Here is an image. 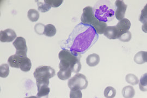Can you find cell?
Wrapping results in <instances>:
<instances>
[{"label":"cell","mask_w":147,"mask_h":98,"mask_svg":"<svg viewBox=\"0 0 147 98\" xmlns=\"http://www.w3.org/2000/svg\"><path fill=\"white\" fill-rule=\"evenodd\" d=\"M99 39V35L92 26L80 23L75 27L64 44V48L75 55L87 51Z\"/></svg>","instance_id":"1"},{"label":"cell","mask_w":147,"mask_h":98,"mask_svg":"<svg viewBox=\"0 0 147 98\" xmlns=\"http://www.w3.org/2000/svg\"><path fill=\"white\" fill-rule=\"evenodd\" d=\"M58 57L60 60L59 69H70L72 72L75 73H78L80 71L81 55H75L68 50L63 49L59 52Z\"/></svg>","instance_id":"2"},{"label":"cell","mask_w":147,"mask_h":98,"mask_svg":"<svg viewBox=\"0 0 147 98\" xmlns=\"http://www.w3.org/2000/svg\"><path fill=\"white\" fill-rule=\"evenodd\" d=\"M94 16L99 20L109 22L115 17V7L110 1H98L93 8Z\"/></svg>","instance_id":"3"},{"label":"cell","mask_w":147,"mask_h":98,"mask_svg":"<svg viewBox=\"0 0 147 98\" xmlns=\"http://www.w3.org/2000/svg\"><path fill=\"white\" fill-rule=\"evenodd\" d=\"M36 81H49V79L55 75V70L50 66L37 68L33 73Z\"/></svg>","instance_id":"4"},{"label":"cell","mask_w":147,"mask_h":98,"mask_svg":"<svg viewBox=\"0 0 147 98\" xmlns=\"http://www.w3.org/2000/svg\"><path fill=\"white\" fill-rule=\"evenodd\" d=\"M88 81L86 76L78 73L69 80L68 86L71 90H83L87 87Z\"/></svg>","instance_id":"5"},{"label":"cell","mask_w":147,"mask_h":98,"mask_svg":"<svg viewBox=\"0 0 147 98\" xmlns=\"http://www.w3.org/2000/svg\"><path fill=\"white\" fill-rule=\"evenodd\" d=\"M98 20L95 16L93 8L90 6H87L83 9V13L81 17V22L86 25L93 26Z\"/></svg>","instance_id":"6"},{"label":"cell","mask_w":147,"mask_h":98,"mask_svg":"<svg viewBox=\"0 0 147 98\" xmlns=\"http://www.w3.org/2000/svg\"><path fill=\"white\" fill-rule=\"evenodd\" d=\"M13 44L16 47V55H18L24 57H27V52L28 49L26 40L23 37H17L15 41L13 42Z\"/></svg>","instance_id":"7"},{"label":"cell","mask_w":147,"mask_h":98,"mask_svg":"<svg viewBox=\"0 0 147 98\" xmlns=\"http://www.w3.org/2000/svg\"><path fill=\"white\" fill-rule=\"evenodd\" d=\"M115 17L118 20L121 21L124 19L127 5H125L123 1L117 0L115 2Z\"/></svg>","instance_id":"8"},{"label":"cell","mask_w":147,"mask_h":98,"mask_svg":"<svg viewBox=\"0 0 147 98\" xmlns=\"http://www.w3.org/2000/svg\"><path fill=\"white\" fill-rule=\"evenodd\" d=\"M16 38V33L13 30L10 28L1 31L0 41L2 43L11 42Z\"/></svg>","instance_id":"9"},{"label":"cell","mask_w":147,"mask_h":98,"mask_svg":"<svg viewBox=\"0 0 147 98\" xmlns=\"http://www.w3.org/2000/svg\"><path fill=\"white\" fill-rule=\"evenodd\" d=\"M116 26L117 30L118 31L119 38V36H121L123 34L129 31L131 27V22L127 19L124 18L122 20L119 21Z\"/></svg>","instance_id":"10"},{"label":"cell","mask_w":147,"mask_h":98,"mask_svg":"<svg viewBox=\"0 0 147 98\" xmlns=\"http://www.w3.org/2000/svg\"><path fill=\"white\" fill-rule=\"evenodd\" d=\"M27 57L21 56L18 55H12L8 59V63L11 67L20 68L21 64Z\"/></svg>","instance_id":"11"},{"label":"cell","mask_w":147,"mask_h":98,"mask_svg":"<svg viewBox=\"0 0 147 98\" xmlns=\"http://www.w3.org/2000/svg\"><path fill=\"white\" fill-rule=\"evenodd\" d=\"M104 34L109 39H116L119 38L118 31L116 26H107Z\"/></svg>","instance_id":"12"},{"label":"cell","mask_w":147,"mask_h":98,"mask_svg":"<svg viewBox=\"0 0 147 98\" xmlns=\"http://www.w3.org/2000/svg\"><path fill=\"white\" fill-rule=\"evenodd\" d=\"M92 27L94 28L95 30L98 34H102L104 33V32L107 26L106 22L99 20L98 19L93 25Z\"/></svg>","instance_id":"13"},{"label":"cell","mask_w":147,"mask_h":98,"mask_svg":"<svg viewBox=\"0 0 147 98\" xmlns=\"http://www.w3.org/2000/svg\"><path fill=\"white\" fill-rule=\"evenodd\" d=\"M86 62L89 67H95L99 63L100 57L96 53H92L87 57Z\"/></svg>","instance_id":"14"},{"label":"cell","mask_w":147,"mask_h":98,"mask_svg":"<svg viewBox=\"0 0 147 98\" xmlns=\"http://www.w3.org/2000/svg\"><path fill=\"white\" fill-rule=\"evenodd\" d=\"M134 61L138 64L147 62V51H141L137 52L134 57Z\"/></svg>","instance_id":"15"},{"label":"cell","mask_w":147,"mask_h":98,"mask_svg":"<svg viewBox=\"0 0 147 98\" xmlns=\"http://www.w3.org/2000/svg\"><path fill=\"white\" fill-rule=\"evenodd\" d=\"M71 72L70 69H61L57 73V76L60 80L65 81L71 77Z\"/></svg>","instance_id":"16"},{"label":"cell","mask_w":147,"mask_h":98,"mask_svg":"<svg viewBox=\"0 0 147 98\" xmlns=\"http://www.w3.org/2000/svg\"><path fill=\"white\" fill-rule=\"evenodd\" d=\"M122 95L124 98H133L135 95V90L133 87L127 86L123 89Z\"/></svg>","instance_id":"17"},{"label":"cell","mask_w":147,"mask_h":98,"mask_svg":"<svg viewBox=\"0 0 147 98\" xmlns=\"http://www.w3.org/2000/svg\"><path fill=\"white\" fill-rule=\"evenodd\" d=\"M56 28L53 24H47L45 27L44 34L49 37H52L56 34Z\"/></svg>","instance_id":"18"},{"label":"cell","mask_w":147,"mask_h":98,"mask_svg":"<svg viewBox=\"0 0 147 98\" xmlns=\"http://www.w3.org/2000/svg\"><path fill=\"white\" fill-rule=\"evenodd\" d=\"M27 16L28 19L32 22H36L39 19L40 15L38 11L34 9H31L28 11Z\"/></svg>","instance_id":"19"},{"label":"cell","mask_w":147,"mask_h":98,"mask_svg":"<svg viewBox=\"0 0 147 98\" xmlns=\"http://www.w3.org/2000/svg\"><path fill=\"white\" fill-rule=\"evenodd\" d=\"M50 92V89L49 87H42L38 89L37 98H49V94Z\"/></svg>","instance_id":"20"},{"label":"cell","mask_w":147,"mask_h":98,"mask_svg":"<svg viewBox=\"0 0 147 98\" xmlns=\"http://www.w3.org/2000/svg\"><path fill=\"white\" fill-rule=\"evenodd\" d=\"M139 87L142 92L147 91V73H145L141 76L139 81Z\"/></svg>","instance_id":"21"},{"label":"cell","mask_w":147,"mask_h":98,"mask_svg":"<svg viewBox=\"0 0 147 98\" xmlns=\"http://www.w3.org/2000/svg\"><path fill=\"white\" fill-rule=\"evenodd\" d=\"M31 67L32 63L31 60L28 57H26L24 61L21 64L20 69L24 72H28L31 70Z\"/></svg>","instance_id":"22"},{"label":"cell","mask_w":147,"mask_h":98,"mask_svg":"<svg viewBox=\"0 0 147 98\" xmlns=\"http://www.w3.org/2000/svg\"><path fill=\"white\" fill-rule=\"evenodd\" d=\"M125 80L127 82L133 86L137 85L140 81L136 76L133 74H127L126 76Z\"/></svg>","instance_id":"23"},{"label":"cell","mask_w":147,"mask_h":98,"mask_svg":"<svg viewBox=\"0 0 147 98\" xmlns=\"http://www.w3.org/2000/svg\"><path fill=\"white\" fill-rule=\"evenodd\" d=\"M9 74V67L8 64H3L0 67V76L2 78H6Z\"/></svg>","instance_id":"24"},{"label":"cell","mask_w":147,"mask_h":98,"mask_svg":"<svg viewBox=\"0 0 147 98\" xmlns=\"http://www.w3.org/2000/svg\"><path fill=\"white\" fill-rule=\"evenodd\" d=\"M116 90L112 87H107L104 91V96L106 98H114L116 97Z\"/></svg>","instance_id":"25"},{"label":"cell","mask_w":147,"mask_h":98,"mask_svg":"<svg viewBox=\"0 0 147 98\" xmlns=\"http://www.w3.org/2000/svg\"><path fill=\"white\" fill-rule=\"evenodd\" d=\"M37 5H38V10L40 11L42 13H45L51 9V7L49 5H48L46 3H42L39 1H37Z\"/></svg>","instance_id":"26"},{"label":"cell","mask_w":147,"mask_h":98,"mask_svg":"<svg viewBox=\"0 0 147 98\" xmlns=\"http://www.w3.org/2000/svg\"><path fill=\"white\" fill-rule=\"evenodd\" d=\"M45 3L50 5L51 7L57 8L61 5L63 1L62 0H45Z\"/></svg>","instance_id":"27"},{"label":"cell","mask_w":147,"mask_h":98,"mask_svg":"<svg viewBox=\"0 0 147 98\" xmlns=\"http://www.w3.org/2000/svg\"><path fill=\"white\" fill-rule=\"evenodd\" d=\"M132 35L130 31H127L119 36L118 39L123 42H128L131 39Z\"/></svg>","instance_id":"28"},{"label":"cell","mask_w":147,"mask_h":98,"mask_svg":"<svg viewBox=\"0 0 147 98\" xmlns=\"http://www.w3.org/2000/svg\"><path fill=\"white\" fill-rule=\"evenodd\" d=\"M139 20L142 24L147 22V4L141 11V14Z\"/></svg>","instance_id":"29"},{"label":"cell","mask_w":147,"mask_h":98,"mask_svg":"<svg viewBox=\"0 0 147 98\" xmlns=\"http://www.w3.org/2000/svg\"><path fill=\"white\" fill-rule=\"evenodd\" d=\"M45 27V26H44L42 24L38 23L35 25L34 30H35L37 34H38L39 35L44 34Z\"/></svg>","instance_id":"30"},{"label":"cell","mask_w":147,"mask_h":98,"mask_svg":"<svg viewBox=\"0 0 147 98\" xmlns=\"http://www.w3.org/2000/svg\"><path fill=\"white\" fill-rule=\"evenodd\" d=\"M82 93L81 90H71L70 92V98H82Z\"/></svg>","instance_id":"31"},{"label":"cell","mask_w":147,"mask_h":98,"mask_svg":"<svg viewBox=\"0 0 147 98\" xmlns=\"http://www.w3.org/2000/svg\"><path fill=\"white\" fill-rule=\"evenodd\" d=\"M142 31H143L144 33H147V22L143 24L142 26Z\"/></svg>","instance_id":"32"},{"label":"cell","mask_w":147,"mask_h":98,"mask_svg":"<svg viewBox=\"0 0 147 98\" xmlns=\"http://www.w3.org/2000/svg\"><path fill=\"white\" fill-rule=\"evenodd\" d=\"M37 98V97H35V96H31V97H26V98Z\"/></svg>","instance_id":"33"}]
</instances>
